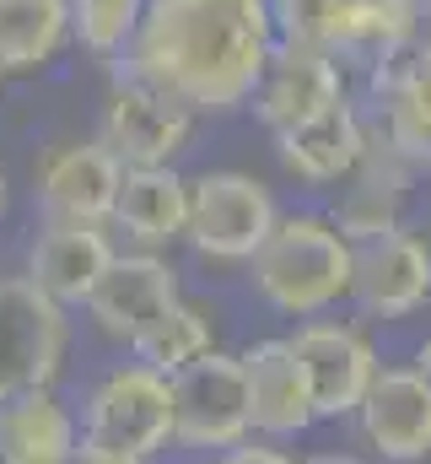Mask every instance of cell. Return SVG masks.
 Returning a JSON list of instances; mask_svg holds the SVG:
<instances>
[{
  "label": "cell",
  "mask_w": 431,
  "mask_h": 464,
  "mask_svg": "<svg viewBox=\"0 0 431 464\" xmlns=\"http://www.w3.org/2000/svg\"><path fill=\"white\" fill-rule=\"evenodd\" d=\"M0 82H5V71H0Z\"/></svg>",
  "instance_id": "cell-33"
},
{
  "label": "cell",
  "mask_w": 431,
  "mask_h": 464,
  "mask_svg": "<svg viewBox=\"0 0 431 464\" xmlns=\"http://www.w3.org/2000/svg\"><path fill=\"white\" fill-rule=\"evenodd\" d=\"M361 5L367 0H270V22H275L281 44H302V49H323V54L345 60Z\"/></svg>",
  "instance_id": "cell-23"
},
{
  "label": "cell",
  "mask_w": 431,
  "mask_h": 464,
  "mask_svg": "<svg viewBox=\"0 0 431 464\" xmlns=\"http://www.w3.org/2000/svg\"><path fill=\"white\" fill-rule=\"evenodd\" d=\"M237 362H243V389H248V432H254V438L286 443V438H302L308 427H319L308 367L297 362V351H292V341H286V335L254 341L248 351H237Z\"/></svg>",
  "instance_id": "cell-14"
},
{
  "label": "cell",
  "mask_w": 431,
  "mask_h": 464,
  "mask_svg": "<svg viewBox=\"0 0 431 464\" xmlns=\"http://www.w3.org/2000/svg\"><path fill=\"white\" fill-rule=\"evenodd\" d=\"M146 0H71V44H81L92 60L119 65Z\"/></svg>",
  "instance_id": "cell-25"
},
{
  "label": "cell",
  "mask_w": 431,
  "mask_h": 464,
  "mask_svg": "<svg viewBox=\"0 0 431 464\" xmlns=\"http://www.w3.org/2000/svg\"><path fill=\"white\" fill-rule=\"evenodd\" d=\"M119 179H124V168L98 140H60L33 162V211H38V222L108 227Z\"/></svg>",
  "instance_id": "cell-11"
},
{
  "label": "cell",
  "mask_w": 431,
  "mask_h": 464,
  "mask_svg": "<svg viewBox=\"0 0 431 464\" xmlns=\"http://www.w3.org/2000/svg\"><path fill=\"white\" fill-rule=\"evenodd\" d=\"M340 98H350V92H345V65L334 54L302 49V44H275L254 92H248V109L270 135H281L302 119L334 109Z\"/></svg>",
  "instance_id": "cell-13"
},
{
  "label": "cell",
  "mask_w": 431,
  "mask_h": 464,
  "mask_svg": "<svg viewBox=\"0 0 431 464\" xmlns=\"http://www.w3.org/2000/svg\"><path fill=\"white\" fill-rule=\"evenodd\" d=\"M421 179H426V173H421L399 146H388V140L372 130L361 162H356L350 179L334 189V211H329V222L345 232L350 243H367V237H378V232L405 227Z\"/></svg>",
  "instance_id": "cell-12"
},
{
  "label": "cell",
  "mask_w": 431,
  "mask_h": 464,
  "mask_svg": "<svg viewBox=\"0 0 431 464\" xmlns=\"http://www.w3.org/2000/svg\"><path fill=\"white\" fill-rule=\"evenodd\" d=\"M426 184H431V168H426Z\"/></svg>",
  "instance_id": "cell-32"
},
{
  "label": "cell",
  "mask_w": 431,
  "mask_h": 464,
  "mask_svg": "<svg viewBox=\"0 0 431 464\" xmlns=\"http://www.w3.org/2000/svg\"><path fill=\"white\" fill-rule=\"evenodd\" d=\"M206 351H216V314L206 303H195V297H178L162 319L146 324V335L129 346V356L146 362V367H157L162 378H173L178 367L200 362Z\"/></svg>",
  "instance_id": "cell-22"
},
{
  "label": "cell",
  "mask_w": 431,
  "mask_h": 464,
  "mask_svg": "<svg viewBox=\"0 0 431 464\" xmlns=\"http://www.w3.org/2000/svg\"><path fill=\"white\" fill-rule=\"evenodd\" d=\"M275 44L270 0H146L119 71L195 119L237 114Z\"/></svg>",
  "instance_id": "cell-1"
},
{
  "label": "cell",
  "mask_w": 431,
  "mask_h": 464,
  "mask_svg": "<svg viewBox=\"0 0 431 464\" xmlns=\"http://www.w3.org/2000/svg\"><path fill=\"white\" fill-rule=\"evenodd\" d=\"M286 341H292V351H297V362L308 367L319 421L356 416L361 394L372 389V378H378V367H383L372 335H367L356 319L319 314V319H297V330H292Z\"/></svg>",
  "instance_id": "cell-9"
},
{
  "label": "cell",
  "mask_w": 431,
  "mask_h": 464,
  "mask_svg": "<svg viewBox=\"0 0 431 464\" xmlns=\"http://www.w3.org/2000/svg\"><path fill=\"white\" fill-rule=\"evenodd\" d=\"M356 421L383 464L431 459V383L416 367H378L372 389L356 405Z\"/></svg>",
  "instance_id": "cell-15"
},
{
  "label": "cell",
  "mask_w": 431,
  "mask_h": 464,
  "mask_svg": "<svg viewBox=\"0 0 431 464\" xmlns=\"http://www.w3.org/2000/svg\"><path fill=\"white\" fill-rule=\"evenodd\" d=\"M76 438L87 449L108 454H129V459H151L173 443V394L168 378L146 362H113L103 378H92V389L81 394L76 411Z\"/></svg>",
  "instance_id": "cell-3"
},
{
  "label": "cell",
  "mask_w": 431,
  "mask_h": 464,
  "mask_svg": "<svg viewBox=\"0 0 431 464\" xmlns=\"http://www.w3.org/2000/svg\"><path fill=\"white\" fill-rule=\"evenodd\" d=\"M5 206H11V184H5V168H0V217H5Z\"/></svg>",
  "instance_id": "cell-31"
},
{
  "label": "cell",
  "mask_w": 431,
  "mask_h": 464,
  "mask_svg": "<svg viewBox=\"0 0 431 464\" xmlns=\"http://www.w3.org/2000/svg\"><path fill=\"white\" fill-rule=\"evenodd\" d=\"M410 367H416V372H421V378L431 383V335L421 341V346H416V362H410Z\"/></svg>",
  "instance_id": "cell-29"
},
{
  "label": "cell",
  "mask_w": 431,
  "mask_h": 464,
  "mask_svg": "<svg viewBox=\"0 0 431 464\" xmlns=\"http://www.w3.org/2000/svg\"><path fill=\"white\" fill-rule=\"evenodd\" d=\"M108 227H119L146 254H168L189 227V179L178 168H124Z\"/></svg>",
  "instance_id": "cell-19"
},
{
  "label": "cell",
  "mask_w": 431,
  "mask_h": 464,
  "mask_svg": "<svg viewBox=\"0 0 431 464\" xmlns=\"http://www.w3.org/2000/svg\"><path fill=\"white\" fill-rule=\"evenodd\" d=\"M71 351V308L49 303L27 276H0V400L54 389Z\"/></svg>",
  "instance_id": "cell-5"
},
{
  "label": "cell",
  "mask_w": 431,
  "mask_h": 464,
  "mask_svg": "<svg viewBox=\"0 0 431 464\" xmlns=\"http://www.w3.org/2000/svg\"><path fill=\"white\" fill-rule=\"evenodd\" d=\"M361 319H416L431 303V232L426 227H394L356 243L350 254V297Z\"/></svg>",
  "instance_id": "cell-7"
},
{
  "label": "cell",
  "mask_w": 431,
  "mask_h": 464,
  "mask_svg": "<svg viewBox=\"0 0 431 464\" xmlns=\"http://www.w3.org/2000/svg\"><path fill=\"white\" fill-rule=\"evenodd\" d=\"M173 394V443L178 449H232L248 432V389H243V362L237 351H206L200 362L178 367L168 378Z\"/></svg>",
  "instance_id": "cell-8"
},
{
  "label": "cell",
  "mask_w": 431,
  "mask_h": 464,
  "mask_svg": "<svg viewBox=\"0 0 431 464\" xmlns=\"http://www.w3.org/2000/svg\"><path fill=\"white\" fill-rule=\"evenodd\" d=\"M76 443V411L54 389L0 400V464H71Z\"/></svg>",
  "instance_id": "cell-20"
},
{
  "label": "cell",
  "mask_w": 431,
  "mask_h": 464,
  "mask_svg": "<svg viewBox=\"0 0 431 464\" xmlns=\"http://www.w3.org/2000/svg\"><path fill=\"white\" fill-rule=\"evenodd\" d=\"M195 124L184 103H173L168 92L135 82V76H113L103 98V114H98V146L119 168H178V157L189 151L195 140Z\"/></svg>",
  "instance_id": "cell-6"
},
{
  "label": "cell",
  "mask_w": 431,
  "mask_h": 464,
  "mask_svg": "<svg viewBox=\"0 0 431 464\" xmlns=\"http://www.w3.org/2000/svg\"><path fill=\"white\" fill-rule=\"evenodd\" d=\"M416 54L431 60V0H421V11H416Z\"/></svg>",
  "instance_id": "cell-28"
},
{
  "label": "cell",
  "mask_w": 431,
  "mask_h": 464,
  "mask_svg": "<svg viewBox=\"0 0 431 464\" xmlns=\"http://www.w3.org/2000/svg\"><path fill=\"white\" fill-rule=\"evenodd\" d=\"M178 297H184V286H178L173 259H168V254L129 248V254H113V259H108L103 281L92 286V297H87L81 314L92 319V330H98L103 341L129 351L146 335V324L162 319Z\"/></svg>",
  "instance_id": "cell-10"
},
{
  "label": "cell",
  "mask_w": 431,
  "mask_h": 464,
  "mask_svg": "<svg viewBox=\"0 0 431 464\" xmlns=\"http://www.w3.org/2000/svg\"><path fill=\"white\" fill-rule=\"evenodd\" d=\"M119 248L108 243V227H76V222H43L27 243V281L60 303V308H87L92 286L103 281L108 259Z\"/></svg>",
  "instance_id": "cell-17"
},
{
  "label": "cell",
  "mask_w": 431,
  "mask_h": 464,
  "mask_svg": "<svg viewBox=\"0 0 431 464\" xmlns=\"http://www.w3.org/2000/svg\"><path fill=\"white\" fill-rule=\"evenodd\" d=\"M367 103L372 130L399 146L421 173L431 168V60L426 54H399L378 71H367Z\"/></svg>",
  "instance_id": "cell-18"
},
{
  "label": "cell",
  "mask_w": 431,
  "mask_h": 464,
  "mask_svg": "<svg viewBox=\"0 0 431 464\" xmlns=\"http://www.w3.org/2000/svg\"><path fill=\"white\" fill-rule=\"evenodd\" d=\"M76 464H151V459H129V454H108V449H87V443H76Z\"/></svg>",
  "instance_id": "cell-27"
},
{
  "label": "cell",
  "mask_w": 431,
  "mask_h": 464,
  "mask_svg": "<svg viewBox=\"0 0 431 464\" xmlns=\"http://www.w3.org/2000/svg\"><path fill=\"white\" fill-rule=\"evenodd\" d=\"M367 140H372L367 109L350 103V98H340L334 109L302 119V124H292V130H281V135H275V157H281L286 179H297V184H308V189H340V184L350 179V168L361 162Z\"/></svg>",
  "instance_id": "cell-16"
},
{
  "label": "cell",
  "mask_w": 431,
  "mask_h": 464,
  "mask_svg": "<svg viewBox=\"0 0 431 464\" xmlns=\"http://www.w3.org/2000/svg\"><path fill=\"white\" fill-rule=\"evenodd\" d=\"M350 254L356 243L323 211H281L248 259V281L264 308L286 319H319L350 297Z\"/></svg>",
  "instance_id": "cell-2"
},
{
  "label": "cell",
  "mask_w": 431,
  "mask_h": 464,
  "mask_svg": "<svg viewBox=\"0 0 431 464\" xmlns=\"http://www.w3.org/2000/svg\"><path fill=\"white\" fill-rule=\"evenodd\" d=\"M302 464H367V459H350V454H313V459Z\"/></svg>",
  "instance_id": "cell-30"
},
{
  "label": "cell",
  "mask_w": 431,
  "mask_h": 464,
  "mask_svg": "<svg viewBox=\"0 0 431 464\" xmlns=\"http://www.w3.org/2000/svg\"><path fill=\"white\" fill-rule=\"evenodd\" d=\"M216 464H302V459L286 454V449L270 443V438H243V443H232V449H221Z\"/></svg>",
  "instance_id": "cell-26"
},
{
  "label": "cell",
  "mask_w": 431,
  "mask_h": 464,
  "mask_svg": "<svg viewBox=\"0 0 431 464\" xmlns=\"http://www.w3.org/2000/svg\"><path fill=\"white\" fill-rule=\"evenodd\" d=\"M416 11H421V0H367L356 38H350L340 65L345 71H378V65L410 54L416 49Z\"/></svg>",
  "instance_id": "cell-24"
},
{
  "label": "cell",
  "mask_w": 431,
  "mask_h": 464,
  "mask_svg": "<svg viewBox=\"0 0 431 464\" xmlns=\"http://www.w3.org/2000/svg\"><path fill=\"white\" fill-rule=\"evenodd\" d=\"M281 217L275 189L243 168H211L189 179V227L184 243L211 265H248Z\"/></svg>",
  "instance_id": "cell-4"
},
{
  "label": "cell",
  "mask_w": 431,
  "mask_h": 464,
  "mask_svg": "<svg viewBox=\"0 0 431 464\" xmlns=\"http://www.w3.org/2000/svg\"><path fill=\"white\" fill-rule=\"evenodd\" d=\"M71 0H0V71L27 76L65 54Z\"/></svg>",
  "instance_id": "cell-21"
}]
</instances>
